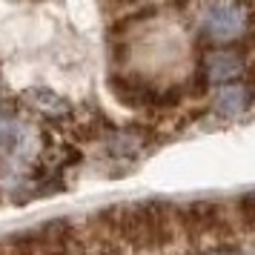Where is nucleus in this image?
Returning a JSON list of instances; mask_svg holds the SVG:
<instances>
[{"label":"nucleus","instance_id":"obj_1","mask_svg":"<svg viewBox=\"0 0 255 255\" xmlns=\"http://www.w3.org/2000/svg\"><path fill=\"white\" fill-rule=\"evenodd\" d=\"M109 235L118 241L129 244L138 253L163 250L175 238V215L169 204L161 201H146V204H127V207H112L101 212Z\"/></svg>","mask_w":255,"mask_h":255},{"label":"nucleus","instance_id":"obj_2","mask_svg":"<svg viewBox=\"0 0 255 255\" xmlns=\"http://www.w3.org/2000/svg\"><path fill=\"white\" fill-rule=\"evenodd\" d=\"M69 221H46L32 232H17L12 238V255H69Z\"/></svg>","mask_w":255,"mask_h":255},{"label":"nucleus","instance_id":"obj_3","mask_svg":"<svg viewBox=\"0 0 255 255\" xmlns=\"http://www.w3.org/2000/svg\"><path fill=\"white\" fill-rule=\"evenodd\" d=\"M181 227L189 238H201V235H215V232L224 230V207L215 204V201H195V204H189V207L181 209Z\"/></svg>","mask_w":255,"mask_h":255},{"label":"nucleus","instance_id":"obj_4","mask_svg":"<svg viewBox=\"0 0 255 255\" xmlns=\"http://www.w3.org/2000/svg\"><path fill=\"white\" fill-rule=\"evenodd\" d=\"M247 26V14L238 3H212L204 14V32L215 40H232Z\"/></svg>","mask_w":255,"mask_h":255},{"label":"nucleus","instance_id":"obj_5","mask_svg":"<svg viewBox=\"0 0 255 255\" xmlns=\"http://www.w3.org/2000/svg\"><path fill=\"white\" fill-rule=\"evenodd\" d=\"M253 86L250 83H221V89L215 92V101H212V106H215V112L224 118H235L241 115V112H247L250 109V104H253Z\"/></svg>","mask_w":255,"mask_h":255},{"label":"nucleus","instance_id":"obj_6","mask_svg":"<svg viewBox=\"0 0 255 255\" xmlns=\"http://www.w3.org/2000/svg\"><path fill=\"white\" fill-rule=\"evenodd\" d=\"M207 78L212 83H230L235 78H241L244 72V58L235 49H215L207 55Z\"/></svg>","mask_w":255,"mask_h":255},{"label":"nucleus","instance_id":"obj_7","mask_svg":"<svg viewBox=\"0 0 255 255\" xmlns=\"http://www.w3.org/2000/svg\"><path fill=\"white\" fill-rule=\"evenodd\" d=\"M109 86L121 104L132 106V109H143L158 101V92H152L149 86H143L140 81H132V78H124V75H112L109 78Z\"/></svg>","mask_w":255,"mask_h":255},{"label":"nucleus","instance_id":"obj_8","mask_svg":"<svg viewBox=\"0 0 255 255\" xmlns=\"http://www.w3.org/2000/svg\"><path fill=\"white\" fill-rule=\"evenodd\" d=\"M23 98L35 112H40V115H46V118H66L72 112L69 101L60 98L58 92H52V89H29Z\"/></svg>","mask_w":255,"mask_h":255},{"label":"nucleus","instance_id":"obj_9","mask_svg":"<svg viewBox=\"0 0 255 255\" xmlns=\"http://www.w3.org/2000/svg\"><path fill=\"white\" fill-rule=\"evenodd\" d=\"M20 138H23V129H20V124H17V121H12V118H0V149H3V152L17 149Z\"/></svg>","mask_w":255,"mask_h":255},{"label":"nucleus","instance_id":"obj_10","mask_svg":"<svg viewBox=\"0 0 255 255\" xmlns=\"http://www.w3.org/2000/svg\"><path fill=\"white\" fill-rule=\"evenodd\" d=\"M238 218L247 230L255 232V192H247L238 198Z\"/></svg>","mask_w":255,"mask_h":255},{"label":"nucleus","instance_id":"obj_11","mask_svg":"<svg viewBox=\"0 0 255 255\" xmlns=\"http://www.w3.org/2000/svg\"><path fill=\"white\" fill-rule=\"evenodd\" d=\"M207 255H235L230 250V247H218V250H212V253H207Z\"/></svg>","mask_w":255,"mask_h":255},{"label":"nucleus","instance_id":"obj_12","mask_svg":"<svg viewBox=\"0 0 255 255\" xmlns=\"http://www.w3.org/2000/svg\"><path fill=\"white\" fill-rule=\"evenodd\" d=\"M241 255H255V250H244V253Z\"/></svg>","mask_w":255,"mask_h":255},{"label":"nucleus","instance_id":"obj_13","mask_svg":"<svg viewBox=\"0 0 255 255\" xmlns=\"http://www.w3.org/2000/svg\"><path fill=\"white\" fill-rule=\"evenodd\" d=\"M253 78H255V66H253Z\"/></svg>","mask_w":255,"mask_h":255}]
</instances>
